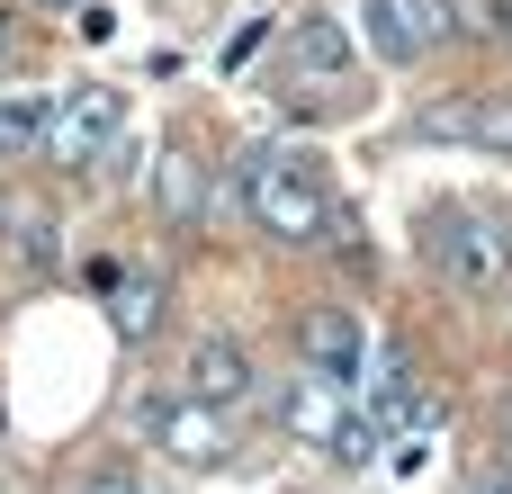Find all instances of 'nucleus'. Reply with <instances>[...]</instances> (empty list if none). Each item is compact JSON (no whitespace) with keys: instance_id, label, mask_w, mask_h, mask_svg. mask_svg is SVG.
<instances>
[{"instance_id":"nucleus-1","label":"nucleus","mask_w":512,"mask_h":494,"mask_svg":"<svg viewBox=\"0 0 512 494\" xmlns=\"http://www.w3.org/2000/svg\"><path fill=\"white\" fill-rule=\"evenodd\" d=\"M234 207H243L252 234H270V243H288V252L333 243V198H324V180H315L297 153H279V144H252V153L234 162Z\"/></svg>"},{"instance_id":"nucleus-2","label":"nucleus","mask_w":512,"mask_h":494,"mask_svg":"<svg viewBox=\"0 0 512 494\" xmlns=\"http://www.w3.org/2000/svg\"><path fill=\"white\" fill-rule=\"evenodd\" d=\"M279 432L288 441H306L315 459H333L342 477H360L369 459H378V423H369V405H351V387L342 378H324V369H306V378H288L279 387Z\"/></svg>"},{"instance_id":"nucleus-3","label":"nucleus","mask_w":512,"mask_h":494,"mask_svg":"<svg viewBox=\"0 0 512 494\" xmlns=\"http://www.w3.org/2000/svg\"><path fill=\"white\" fill-rule=\"evenodd\" d=\"M423 252H432V270H441L459 297H504L512 288V234L486 207H468V198L423 207Z\"/></svg>"},{"instance_id":"nucleus-4","label":"nucleus","mask_w":512,"mask_h":494,"mask_svg":"<svg viewBox=\"0 0 512 494\" xmlns=\"http://www.w3.org/2000/svg\"><path fill=\"white\" fill-rule=\"evenodd\" d=\"M351 72H360V45L342 18H324V9L288 18V36H279V90L288 99H351Z\"/></svg>"},{"instance_id":"nucleus-5","label":"nucleus","mask_w":512,"mask_h":494,"mask_svg":"<svg viewBox=\"0 0 512 494\" xmlns=\"http://www.w3.org/2000/svg\"><path fill=\"white\" fill-rule=\"evenodd\" d=\"M117 135H126V90L72 81V90H63V117H54V135H45V162H54V171H90V162L117 153Z\"/></svg>"},{"instance_id":"nucleus-6","label":"nucleus","mask_w":512,"mask_h":494,"mask_svg":"<svg viewBox=\"0 0 512 494\" xmlns=\"http://www.w3.org/2000/svg\"><path fill=\"white\" fill-rule=\"evenodd\" d=\"M144 432H153V450H171L180 468H225V459H234L225 405H207V396H153V405H144Z\"/></svg>"},{"instance_id":"nucleus-7","label":"nucleus","mask_w":512,"mask_h":494,"mask_svg":"<svg viewBox=\"0 0 512 494\" xmlns=\"http://www.w3.org/2000/svg\"><path fill=\"white\" fill-rule=\"evenodd\" d=\"M423 144H477V153H504L512 162V99H441L414 117Z\"/></svg>"},{"instance_id":"nucleus-8","label":"nucleus","mask_w":512,"mask_h":494,"mask_svg":"<svg viewBox=\"0 0 512 494\" xmlns=\"http://www.w3.org/2000/svg\"><path fill=\"white\" fill-rule=\"evenodd\" d=\"M297 351H306V369H324V378H360V360H369V333H360V315L351 306H306L297 315Z\"/></svg>"},{"instance_id":"nucleus-9","label":"nucleus","mask_w":512,"mask_h":494,"mask_svg":"<svg viewBox=\"0 0 512 494\" xmlns=\"http://www.w3.org/2000/svg\"><path fill=\"white\" fill-rule=\"evenodd\" d=\"M369 423H378L396 450L423 441V387H414V360H405V351L378 360V378H369Z\"/></svg>"},{"instance_id":"nucleus-10","label":"nucleus","mask_w":512,"mask_h":494,"mask_svg":"<svg viewBox=\"0 0 512 494\" xmlns=\"http://www.w3.org/2000/svg\"><path fill=\"white\" fill-rule=\"evenodd\" d=\"M189 396L243 405V396H252V351H243L234 333H198V351H189Z\"/></svg>"},{"instance_id":"nucleus-11","label":"nucleus","mask_w":512,"mask_h":494,"mask_svg":"<svg viewBox=\"0 0 512 494\" xmlns=\"http://www.w3.org/2000/svg\"><path fill=\"white\" fill-rule=\"evenodd\" d=\"M54 117H63V90H45V81H27V90H0V162H18V153H45Z\"/></svg>"},{"instance_id":"nucleus-12","label":"nucleus","mask_w":512,"mask_h":494,"mask_svg":"<svg viewBox=\"0 0 512 494\" xmlns=\"http://www.w3.org/2000/svg\"><path fill=\"white\" fill-rule=\"evenodd\" d=\"M108 324H117L126 351H144V342L162 333V279H153V270H117V288H108Z\"/></svg>"},{"instance_id":"nucleus-13","label":"nucleus","mask_w":512,"mask_h":494,"mask_svg":"<svg viewBox=\"0 0 512 494\" xmlns=\"http://www.w3.org/2000/svg\"><path fill=\"white\" fill-rule=\"evenodd\" d=\"M153 198H162L171 225H198V216H207V171H198L189 144H162V162H153Z\"/></svg>"},{"instance_id":"nucleus-14","label":"nucleus","mask_w":512,"mask_h":494,"mask_svg":"<svg viewBox=\"0 0 512 494\" xmlns=\"http://www.w3.org/2000/svg\"><path fill=\"white\" fill-rule=\"evenodd\" d=\"M360 18H369V45H378L387 63H414V54H423V36H414L405 0H360Z\"/></svg>"},{"instance_id":"nucleus-15","label":"nucleus","mask_w":512,"mask_h":494,"mask_svg":"<svg viewBox=\"0 0 512 494\" xmlns=\"http://www.w3.org/2000/svg\"><path fill=\"white\" fill-rule=\"evenodd\" d=\"M405 18H414V36H423V54L459 36V9H450V0H405Z\"/></svg>"},{"instance_id":"nucleus-16","label":"nucleus","mask_w":512,"mask_h":494,"mask_svg":"<svg viewBox=\"0 0 512 494\" xmlns=\"http://www.w3.org/2000/svg\"><path fill=\"white\" fill-rule=\"evenodd\" d=\"M261 36H270V18H252V27H243V36H234V45H225V72H243V63H252V54H261Z\"/></svg>"},{"instance_id":"nucleus-17","label":"nucleus","mask_w":512,"mask_h":494,"mask_svg":"<svg viewBox=\"0 0 512 494\" xmlns=\"http://www.w3.org/2000/svg\"><path fill=\"white\" fill-rule=\"evenodd\" d=\"M72 18H81V36H90V45H108V27H117V18H108V9H99V0H81V9H72Z\"/></svg>"},{"instance_id":"nucleus-18","label":"nucleus","mask_w":512,"mask_h":494,"mask_svg":"<svg viewBox=\"0 0 512 494\" xmlns=\"http://www.w3.org/2000/svg\"><path fill=\"white\" fill-rule=\"evenodd\" d=\"M81 494H144V486H135L126 468H99V477H90V486H81Z\"/></svg>"},{"instance_id":"nucleus-19","label":"nucleus","mask_w":512,"mask_h":494,"mask_svg":"<svg viewBox=\"0 0 512 494\" xmlns=\"http://www.w3.org/2000/svg\"><path fill=\"white\" fill-rule=\"evenodd\" d=\"M468 494H512V486H504V477H468Z\"/></svg>"},{"instance_id":"nucleus-20","label":"nucleus","mask_w":512,"mask_h":494,"mask_svg":"<svg viewBox=\"0 0 512 494\" xmlns=\"http://www.w3.org/2000/svg\"><path fill=\"white\" fill-rule=\"evenodd\" d=\"M9 36H18V27H9V9H0V63H9Z\"/></svg>"},{"instance_id":"nucleus-21","label":"nucleus","mask_w":512,"mask_h":494,"mask_svg":"<svg viewBox=\"0 0 512 494\" xmlns=\"http://www.w3.org/2000/svg\"><path fill=\"white\" fill-rule=\"evenodd\" d=\"M504 441H512V396H504Z\"/></svg>"},{"instance_id":"nucleus-22","label":"nucleus","mask_w":512,"mask_h":494,"mask_svg":"<svg viewBox=\"0 0 512 494\" xmlns=\"http://www.w3.org/2000/svg\"><path fill=\"white\" fill-rule=\"evenodd\" d=\"M45 9H81V0H45Z\"/></svg>"},{"instance_id":"nucleus-23","label":"nucleus","mask_w":512,"mask_h":494,"mask_svg":"<svg viewBox=\"0 0 512 494\" xmlns=\"http://www.w3.org/2000/svg\"><path fill=\"white\" fill-rule=\"evenodd\" d=\"M0 225H9V198H0Z\"/></svg>"}]
</instances>
